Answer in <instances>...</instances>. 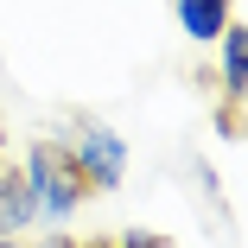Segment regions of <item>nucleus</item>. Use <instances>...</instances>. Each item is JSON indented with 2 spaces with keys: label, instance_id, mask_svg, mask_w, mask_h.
<instances>
[{
  "label": "nucleus",
  "instance_id": "f257e3e1",
  "mask_svg": "<svg viewBox=\"0 0 248 248\" xmlns=\"http://www.w3.org/2000/svg\"><path fill=\"white\" fill-rule=\"evenodd\" d=\"M19 178H26V191H32V210H38L45 229H64L89 197H95V191L83 185L77 159H70L64 134H38L26 153H19Z\"/></svg>",
  "mask_w": 248,
  "mask_h": 248
},
{
  "label": "nucleus",
  "instance_id": "f03ea898",
  "mask_svg": "<svg viewBox=\"0 0 248 248\" xmlns=\"http://www.w3.org/2000/svg\"><path fill=\"white\" fill-rule=\"evenodd\" d=\"M64 146H70V159H77V172H83L89 191H121V178H127V140H121L108 121L83 115V121L64 134Z\"/></svg>",
  "mask_w": 248,
  "mask_h": 248
},
{
  "label": "nucleus",
  "instance_id": "7ed1b4c3",
  "mask_svg": "<svg viewBox=\"0 0 248 248\" xmlns=\"http://www.w3.org/2000/svg\"><path fill=\"white\" fill-rule=\"evenodd\" d=\"M217 83H223V127L235 121V108H248V26L229 19V32L217 38Z\"/></svg>",
  "mask_w": 248,
  "mask_h": 248
},
{
  "label": "nucleus",
  "instance_id": "20e7f679",
  "mask_svg": "<svg viewBox=\"0 0 248 248\" xmlns=\"http://www.w3.org/2000/svg\"><path fill=\"white\" fill-rule=\"evenodd\" d=\"M172 19L191 45H217L235 19V0H172Z\"/></svg>",
  "mask_w": 248,
  "mask_h": 248
},
{
  "label": "nucleus",
  "instance_id": "39448f33",
  "mask_svg": "<svg viewBox=\"0 0 248 248\" xmlns=\"http://www.w3.org/2000/svg\"><path fill=\"white\" fill-rule=\"evenodd\" d=\"M32 223H38V210H32V191H26L19 166H0V242H7V235H26Z\"/></svg>",
  "mask_w": 248,
  "mask_h": 248
},
{
  "label": "nucleus",
  "instance_id": "423d86ee",
  "mask_svg": "<svg viewBox=\"0 0 248 248\" xmlns=\"http://www.w3.org/2000/svg\"><path fill=\"white\" fill-rule=\"evenodd\" d=\"M115 248H172V242H166L159 229H121V242H115Z\"/></svg>",
  "mask_w": 248,
  "mask_h": 248
},
{
  "label": "nucleus",
  "instance_id": "0eeeda50",
  "mask_svg": "<svg viewBox=\"0 0 248 248\" xmlns=\"http://www.w3.org/2000/svg\"><path fill=\"white\" fill-rule=\"evenodd\" d=\"M26 248H89L83 235H70V229H45L38 242H26Z\"/></svg>",
  "mask_w": 248,
  "mask_h": 248
},
{
  "label": "nucleus",
  "instance_id": "6e6552de",
  "mask_svg": "<svg viewBox=\"0 0 248 248\" xmlns=\"http://www.w3.org/2000/svg\"><path fill=\"white\" fill-rule=\"evenodd\" d=\"M0 248H26V242H19V235H7V242H0Z\"/></svg>",
  "mask_w": 248,
  "mask_h": 248
},
{
  "label": "nucleus",
  "instance_id": "1a4fd4ad",
  "mask_svg": "<svg viewBox=\"0 0 248 248\" xmlns=\"http://www.w3.org/2000/svg\"><path fill=\"white\" fill-rule=\"evenodd\" d=\"M0 146H7V121H0Z\"/></svg>",
  "mask_w": 248,
  "mask_h": 248
}]
</instances>
